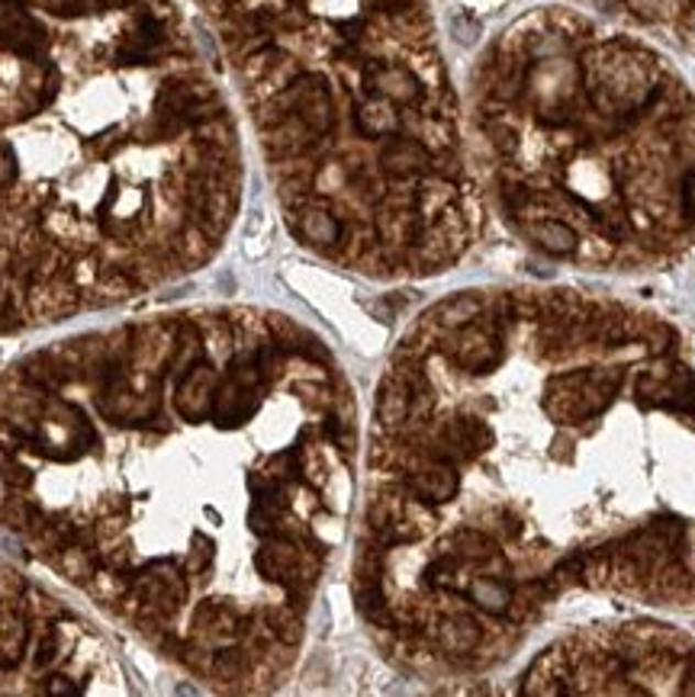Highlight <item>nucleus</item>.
Wrapping results in <instances>:
<instances>
[{
  "label": "nucleus",
  "mask_w": 695,
  "mask_h": 697,
  "mask_svg": "<svg viewBox=\"0 0 695 697\" xmlns=\"http://www.w3.org/2000/svg\"><path fill=\"white\" fill-rule=\"evenodd\" d=\"M683 206H686L690 215H695V170L686 177V184H683Z\"/></svg>",
  "instance_id": "nucleus-7"
},
{
  "label": "nucleus",
  "mask_w": 695,
  "mask_h": 697,
  "mask_svg": "<svg viewBox=\"0 0 695 697\" xmlns=\"http://www.w3.org/2000/svg\"><path fill=\"white\" fill-rule=\"evenodd\" d=\"M451 33L461 45H474L479 40V23L474 16H454L451 20Z\"/></svg>",
  "instance_id": "nucleus-5"
},
{
  "label": "nucleus",
  "mask_w": 695,
  "mask_h": 697,
  "mask_svg": "<svg viewBox=\"0 0 695 697\" xmlns=\"http://www.w3.org/2000/svg\"><path fill=\"white\" fill-rule=\"evenodd\" d=\"M644 338H648L653 354H663V351L670 347V341H673V331L666 329V325H648Z\"/></svg>",
  "instance_id": "nucleus-6"
},
{
  "label": "nucleus",
  "mask_w": 695,
  "mask_h": 697,
  "mask_svg": "<svg viewBox=\"0 0 695 697\" xmlns=\"http://www.w3.org/2000/svg\"><path fill=\"white\" fill-rule=\"evenodd\" d=\"M354 453L332 351L277 312H145L0 376V524L229 695L277 688L300 653Z\"/></svg>",
  "instance_id": "nucleus-1"
},
{
  "label": "nucleus",
  "mask_w": 695,
  "mask_h": 697,
  "mask_svg": "<svg viewBox=\"0 0 695 697\" xmlns=\"http://www.w3.org/2000/svg\"><path fill=\"white\" fill-rule=\"evenodd\" d=\"M528 90L541 93V117L551 123H561L566 117V107H573V90H576V71L561 58H544L538 68H531Z\"/></svg>",
  "instance_id": "nucleus-3"
},
{
  "label": "nucleus",
  "mask_w": 695,
  "mask_h": 697,
  "mask_svg": "<svg viewBox=\"0 0 695 697\" xmlns=\"http://www.w3.org/2000/svg\"><path fill=\"white\" fill-rule=\"evenodd\" d=\"M117 646L85 611L0 566V695H130Z\"/></svg>",
  "instance_id": "nucleus-2"
},
{
  "label": "nucleus",
  "mask_w": 695,
  "mask_h": 697,
  "mask_svg": "<svg viewBox=\"0 0 695 697\" xmlns=\"http://www.w3.org/2000/svg\"><path fill=\"white\" fill-rule=\"evenodd\" d=\"M686 30H690V33H693V36H695V10H693V13H690V20H686Z\"/></svg>",
  "instance_id": "nucleus-8"
},
{
  "label": "nucleus",
  "mask_w": 695,
  "mask_h": 697,
  "mask_svg": "<svg viewBox=\"0 0 695 697\" xmlns=\"http://www.w3.org/2000/svg\"><path fill=\"white\" fill-rule=\"evenodd\" d=\"M528 235H531V242L541 247V251H548V254H558V257L573 254V251H576V245H580V235H576V229H570V225H566V222H561V219H538V222H531Z\"/></svg>",
  "instance_id": "nucleus-4"
}]
</instances>
